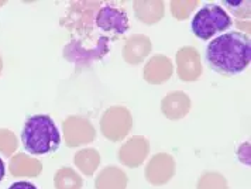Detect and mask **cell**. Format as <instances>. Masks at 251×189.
<instances>
[{
  "mask_svg": "<svg viewBox=\"0 0 251 189\" xmlns=\"http://www.w3.org/2000/svg\"><path fill=\"white\" fill-rule=\"evenodd\" d=\"M128 178L117 167H106L102 172L96 177L95 188L96 189H126Z\"/></svg>",
  "mask_w": 251,
  "mask_h": 189,
  "instance_id": "16",
  "label": "cell"
},
{
  "mask_svg": "<svg viewBox=\"0 0 251 189\" xmlns=\"http://www.w3.org/2000/svg\"><path fill=\"white\" fill-rule=\"evenodd\" d=\"M174 174H175V161L172 156L167 153L152 156L144 171L146 179L152 185L167 184L174 177Z\"/></svg>",
  "mask_w": 251,
  "mask_h": 189,
  "instance_id": "8",
  "label": "cell"
},
{
  "mask_svg": "<svg viewBox=\"0 0 251 189\" xmlns=\"http://www.w3.org/2000/svg\"><path fill=\"white\" fill-rule=\"evenodd\" d=\"M98 7H102V4L98 1L72 3L67 11V16L61 20V24L74 33H79L82 35L89 34L92 31V22Z\"/></svg>",
  "mask_w": 251,
  "mask_h": 189,
  "instance_id": "5",
  "label": "cell"
},
{
  "mask_svg": "<svg viewBox=\"0 0 251 189\" xmlns=\"http://www.w3.org/2000/svg\"><path fill=\"white\" fill-rule=\"evenodd\" d=\"M133 127V116L125 106H112L100 119V130L110 141H122Z\"/></svg>",
  "mask_w": 251,
  "mask_h": 189,
  "instance_id": "4",
  "label": "cell"
},
{
  "mask_svg": "<svg viewBox=\"0 0 251 189\" xmlns=\"http://www.w3.org/2000/svg\"><path fill=\"white\" fill-rule=\"evenodd\" d=\"M19 147L16 134L9 129H0V153L3 156L12 157Z\"/></svg>",
  "mask_w": 251,
  "mask_h": 189,
  "instance_id": "21",
  "label": "cell"
},
{
  "mask_svg": "<svg viewBox=\"0 0 251 189\" xmlns=\"http://www.w3.org/2000/svg\"><path fill=\"white\" fill-rule=\"evenodd\" d=\"M161 110L170 120H181L191 110V99L185 92H171L161 102Z\"/></svg>",
  "mask_w": 251,
  "mask_h": 189,
  "instance_id": "11",
  "label": "cell"
},
{
  "mask_svg": "<svg viewBox=\"0 0 251 189\" xmlns=\"http://www.w3.org/2000/svg\"><path fill=\"white\" fill-rule=\"evenodd\" d=\"M1 71H3V59H1V56H0V74H1Z\"/></svg>",
  "mask_w": 251,
  "mask_h": 189,
  "instance_id": "24",
  "label": "cell"
},
{
  "mask_svg": "<svg viewBox=\"0 0 251 189\" xmlns=\"http://www.w3.org/2000/svg\"><path fill=\"white\" fill-rule=\"evenodd\" d=\"M24 150L33 156L55 153L61 145V134L55 122L47 114L30 116L22 130Z\"/></svg>",
  "mask_w": 251,
  "mask_h": 189,
  "instance_id": "2",
  "label": "cell"
},
{
  "mask_svg": "<svg viewBox=\"0 0 251 189\" xmlns=\"http://www.w3.org/2000/svg\"><path fill=\"white\" fill-rule=\"evenodd\" d=\"M196 189H228L226 178L219 172H205L198 181Z\"/></svg>",
  "mask_w": 251,
  "mask_h": 189,
  "instance_id": "19",
  "label": "cell"
},
{
  "mask_svg": "<svg viewBox=\"0 0 251 189\" xmlns=\"http://www.w3.org/2000/svg\"><path fill=\"white\" fill-rule=\"evenodd\" d=\"M96 26L104 33L114 34L116 37L125 34L130 28L127 13L123 9H117L113 4L102 6L95 16Z\"/></svg>",
  "mask_w": 251,
  "mask_h": 189,
  "instance_id": "7",
  "label": "cell"
},
{
  "mask_svg": "<svg viewBox=\"0 0 251 189\" xmlns=\"http://www.w3.org/2000/svg\"><path fill=\"white\" fill-rule=\"evenodd\" d=\"M178 77L185 82H194L202 75L201 54L194 47H182L176 53Z\"/></svg>",
  "mask_w": 251,
  "mask_h": 189,
  "instance_id": "10",
  "label": "cell"
},
{
  "mask_svg": "<svg viewBox=\"0 0 251 189\" xmlns=\"http://www.w3.org/2000/svg\"><path fill=\"white\" fill-rule=\"evenodd\" d=\"M10 174L13 177H38L43 171V164L34 158L23 153H19L10 160Z\"/></svg>",
  "mask_w": 251,
  "mask_h": 189,
  "instance_id": "14",
  "label": "cell"
},
{
  "mask_svg": "<svg viewBox=\"0 0 251 189\" xmlns=\"http://www.w3.org/2000/svg\"><path fill=\"white\" fill-rule=\"evenodd\" d=\"M74 162H75L76 167L79 168V171L83 175L92 177L96 172V169L99 168L100 154L95 148H83V150H79L75 154Z\"/></svg>",
  "mask_w": 251,
  "mask_h": 189,
  "instance_id": "17",
  "label": "cell"
},
{
  "mask_svg": "<svg viewBox=\"0 0 251 189\" xmlns=\"http://www.w3.org/2000/svg\"><path fill=\"white\" fill-rule=\"evenodd\" d=\"M136 17L144 24H155L164 17V3L158 0L134 1L133 3Z\"/></svg>",
  "mask_w": 251,
  "mask_h": 189,
  "instance_id": "15",
  "label": "cell"
},
{
  "mask_svg": "<svg viewBox=\"0 0 251 189\" xmlns=\"http://www.w3.org/2000/svg\"><path fill=\"white\" fill-rule=\"evenodd\" d=\"M54 184L57 189H82L83 179L72 168L64 167L57 171L54 177Z\"/></svg>",
  "mask_w": 251,
  "mask_h": 189,
  "instance_id": "18",
  "label": "cell"
},
{
  "mask_svg": "<svg viewBox=\"0 0 251 189\" xmlns=\"http://www.w3.org/2000/svg\"><path fill=\"white\" fill-rule=\"evenodd\" d=\"M7 189H38L35 187L33 182H28V181H17L12 184Z\"/></svg>",
  "mask_w": 251,
  "mask_h": 189,
  "instance_id": "22",
  "label": "cell"
},
{
  "mask_svg": "<svg viewBox=\"0 0 251 189\" xmlns=\"http://www.w3.org/2000/svg\"><path fill=\"white\" fill-rule=\"evenodd\" d=\"M174 65L171 59L165 55H155L144 67V79L151 85H161L172 77Z\"/></svg>",
  "mask_w": 251,
  "mask_h": 189,
  "instance_id": "13",
  "label": "cell"
},
{
  "mask_svg": "<svg viewBox=\"0 0 251 189\" xmlns=\"http://www.w3.org/2000/svg\"><path fill=\"white\" fill-rule=\"evenodd\" d=\"M150 153V143L146 137L134 135L120 147L119 160L128 168L140 167Z\"/></svg>",
  "mask_w": 251,
  "mask_h": 189,
  "instance_id": "9",
  "label": "cell"
},
{
  "mask_svg": "<svg viewBox=\"0 0 251 189\" xmlns=\"http://www.w3.org/2000/svg\"><path fill=\"white\" fill-rule=\"evenodd\" d=\"M206 62L223 77H234L251 62V40L247 34L230 31L212 40L206 48Z\"/></svg>",
  "mask_w": 251,
  "mask_h": 189,
  "instance_id": "1",
  "label": "cell"
},
{
  "mask_svg": "<svg viewBox=\"0 0 251 189\" xmlns=\"http://www.w3.org/2000/svg\"><path fill=\"white\" fill-rule=\"evenodd\" d=\"M4 175H6V165H4V161L0 158V182L3 181Z\"/></svg>",
  "mask_w": 251,
  "mask_h": 189,
  "instance_id": "23",
  "label": "cell"
},
{
  "mask_svg": "<svg viewBox=\"0 0 251 189\" xmlns=\"http://www.w3.org/2000/svg\"><path fill=\"white\" fill-rule=\"evenodd\" d=\"M198 0H175L171 3L172 16L178 20H185L191 16V13L198 7Z\"/></svg>",
  "mask_w": 251,
  "mask_h": 189,
  "instance_id": "20",
  "label": "cell"
},
{
  "mask_svg": "<svg viewBox=\"0 0 251 189\" xmlns=\"http://www.w3.org/2000/svg\"><path fill=\"white\" fill-rule=\"evenodd\" d=\"M64 138L68 147L89 144L96 137V130L88 119L82 116H69L62 123Z\"/></svg>",
  "mask_w": 251,
  "mask_h": 189,
  "instance_id": "6",
  "label": "cell"
},
{
  "mask_svg": "<svg viewBox=\"0 0 251 189\" xmlns=\"http://www.w3.org/2000/svg\"><path fill=\"white\" fill-rule=\"evenodd\" d=\"M231 17L226 10L217 4H206L196 11L192 22L191 30L199 40H209L215 37V34L226 31L231 27Z\"/></svg>",
  "mask_w": 251,
  "mask_h": 189,
  "instance_id": "3",
  "label": "cell"
},
{
  "mask_svg": "<svg viewBox=\"0 0 251 189\" xmlns=\"http://www.w3.org/2000/svg\"><path fill=\"white\" fill-rule=\"evenodd\" d=\"M152 50V44L147 35L134 34L130 38H127L123 47V58L130 65L141 64Z\"/></svg>",
  "mask_w": 251,
  "mask_h": 189,
  "instance_id": "12",
  "label": "cell"
}]
</instances>
